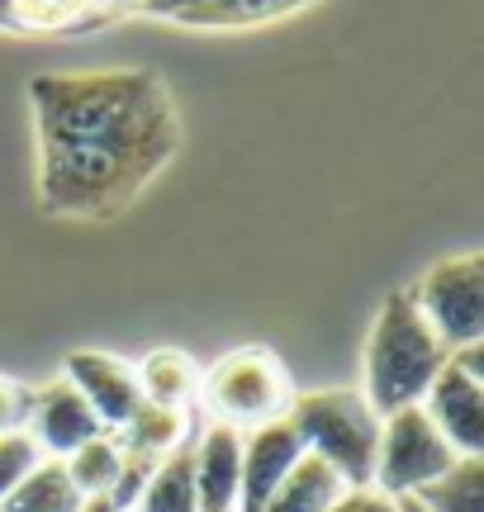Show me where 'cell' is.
<instances>
[{"label":"cell","mask_w":484,"mask_h":512,"mask_svg":"<svg viewBox=\"0 0 484 512\" xmlns=\"http://www.w3.org/2000/svg\"><path fill=\"white\" fill-rule=\"evenodd\" d=\"M342 512H404L399 498H385L380 489H352L342 498Z\"/></svg>","instance_id":"cell-23"},{"label":"cell","mask_w":484,"mask_h":512,"mask_svg":"<svg viewBox=\"0 0 484 512\" xmlns=\"http://www.w3.org/2000/svg\"><path fill=\"white\" fill-rule=\"evenodd\" d=\"M418 408L456 446V456H484V342L451 351Z\"/></svg>","instance_id":"cell-7"},{"label":"cell","mask_w":484,"mask_h":512,"mask_svg":"<svg viewBox=\"0 0 484 512\" xmlns=\"http://www.w3.org/2000/svg\"><path fill=\"white\" fill-rule=\"evenodd\" d=\"M62 465H67V475H72L81 498H105L114 489L119 470H124V446H119L114 432H100V437H91L86 446H76Z\"/></svg>","instance_id":"cell-20"},{"label":"cell","mask_w":484,"mask_h":512,"mask_svg":"<svg viewBox=\"0 0 484 512\" xmlns=\"http://www.w3.org/2000/svg\"><path fill=\"white\" fill-rule=\"evenodd\" d=\"M124 451L133 456H148V460H162L171 451H181L190 441V413L186 408H157V403H143L138 413L129 418L124 432H114Z\"/></svg>","instance_id":"cell-15"},{"label":"cell","mask_w":484,"mask_h":512,"mask_svg":"<svg viewBox=\"0 0 484 512\" xmlns=\"http://www.w3.org/2000/svg\"><path fill=\"white\" fill-rule=\"evenodd\" d=\"M24 432L34 437V446L48 460H67L76 446H86L91 437H100L105 427L91 413V403L76 394L67 380H53L34 389V403H29V422Z\"/></svg>","instance_id":"cell-9"},{"label":"cell","mask_w":484,"mask_h":512,"mask_svg":"<svg viewBox=\"0 0 484 512\" xmlns=\"http://www.w3.org/2000/svg\"><path fill=\"white\" fill-rule=\"evenodd\" d=\"M304 451L328 460L347 489H371L375 475V446H380V418L361 389H318V394H295L290 413Z\"/></svg>","instance_id":"cell-3"},{"label":"cell","mask_w":484,"mask_h":512,"mask_svg":"<svg viewBox=\"0 0 484 512\" xmlns=\"http://www.w3.org/2000/svg\"><path fill=\"white\" fill-rule=\"evenodd\" d=\"M200 408L209 422L233 427V432H257L266 422H280L295 403V384L285 375L276 351L266 347H238L228 351L219 366L200 370Z\"/></svg>","instance_id":"cell-4"},{"label":"cell","mask_w":484,"mask_h":512,"mask_svg":"<svg viewBox=\"0 0 484 512\" xmlns=\"http://www.w3.org/2000/svg\"><path fill=\"white\" fill-rule=\"evenodd\" d=\"M81 503H86V498L76 494L67 465L43 456L34 470L15 484V494L0 503V512H81Z\"/></svg>","instance_id":"cell-16"},{"label":"cell","mask_w":484,"mask_h":512,"mask_svg":"<svg viewBox=\"0 0 484 512\" xmlns=\"http://www.w3.org/2000/svg\"><path fill=\"white\" fill-rule=\"evenodd\" d=\"M314 0H209L181 19V29H261L285 15L309 10Z\"/></svg>","instance_id":"cell-17"},{"label":"cell","mask_w":484,"mask_h":512,"mask_svg":"<svg viewBox=\"0 0 484 512\" xmlns=\"http://www.w3.org/2000/svg\"><path fill=\"white\" fill-rule=\"evenodd\" d=\"M38 460H43V451L34 446L29 432H5V437H0V503L15 494V484L34 470Z\"/></svg>","instance_id":"cell-21"},{"label":"cell","mask_w":484,"mask_h":512,"mask_svg":"<svg viewBox=\"0 0 484 512\" xmlns=\"http://www.w3.org/2000/svg\"><path fill=\"white\" fill-rule=\"evenodd\" d=\"M409 294L447 351L480 347L484 342V256L480 252H461L437 261Z\"/></svg>","instance_id":"cell-6"},{"label":"cell","mask_w":484,"mask_h":512,"mask_svg":"<svg viewBox=\"0 0 484 512\" xmlns=\"http://www.w3.org/2000/svg\"><path fill=\"white\" fill-rule=\"evenodd\" d=\"M456 446H451L423 408H399L390 418H380V446H375V475L371 489L385 498H409L428 489L432 479L456 470Z\"/></svg>","instance_id":"cell-5"},{"label":"cell","mask_w":484,"mask_h":512,"mask_svg":"<svg viewBox=\"0 0 484 512\" xmlns=\"http://www.w3.org/2000/svg\"><path fill=\"white\" fill-rule=\"evenodd\" d=\"M133 512H200V498H195V465H190L186 446L157 460V470H152V479L143 484Z\"/></svg>","instance_id":"cell-18"},{"label":"cell","mask_w":484,"mask_h":512,"mask_svg":"<svg viewBox=\"0 0 484 512\" xmlns=\"http://www.w3.org/2000/svg\"><path fill=\"white\" fill-rule=\"evenodd\" d=\"M195 465V498L200 512H238V479H242V432L209 422L200 446L190 451Z\"/></svg>","instance_id":"cell-12"},{"label":"cell","mask_w":484,"mask_h":512,"mask_svg":"<svg viewBox=\"0 0 484 512\" xmlns=\"http://www.w3.org/2000/svg\"><path fill=\"white\" fill-rule=\"evenodd\" d=\"M409 498L423 512H484V456H461L456 470Z\"/></svg>","instance_id":"cell-19"},{"label":"cell","mask_w":484,"mask_h":512,"mask_svg":"<svg viewBox=\"0 0 484 512\" xmlns=\"http://www.w3.org/2000/svg\"><path fill=\"white\" fill-rule=\"evenodd\" d=\"M304 456L295 422L280 418L266 422L257 432L242 437V479H238V512H261L266 498L280 489V479L295 470V460Z\"/></svg>","instance_id":"cell-10"},{"label":"cell","mask_w":484,"mask_h":512,"mask_svg":"<svg viewBox=\"0 0 484 512\" xmlns=\"http://www.w3.org/2000/svg\"><path fill=\"white\" fill-rule=\"evenodd\" d=\"M352 494L342 475H337L328 460H318L314 451H304L295 460V470L280 479V489L266 498V508L261 512H333L342 498Z\"/></svg>","instance_id":"cell-13"},{"label":"cell","mask_w":484,"mask_h":512,"mask_svg":"<svg viewBox=\"0 0 484 512\" xmlns=\"http://www.w3.org/2000/svg\"><path fill=\"white\" fill-rule=\"evenodd\" d=\"M138 370V389H143V403H157V408H186L200 394V366L190 361L186 351L176 347H157Z\"/></svg>","instance_id":"cell-14"},{"label":"cell","mask_w":484,"mask_h":512,"mask_svg":"<svg viewBox=\"0 0 484 512\" xmlns=\"http://www.w3.org/2000/svg\"><path fill=\"white\" fill-rule=\"evenodd\" d=\"M29 403H34V389H29V384L0 375V437H5V432H24Z\"/></svg>","instance_id":"cell-22"},{"label":"cell","mask_w":484,"mask_h":512,"mask_svg":"<svg viewBox=\"0 0 484 512\" xmlns=\"http://www.w3.org/2000/svg\"><path fill=\"white\" fill-rule=\"evenodd\" d=\"M200 5H209V0H143V10H138V15L167 19V24H181V19H186L190 10H200Z\"/></svg>","instance_id":"cell-24"},{"label":"cell","mask_w":484,"mask_h":512,"mask_svg":"<svg viewBox=\"0 0 484 512\" xmlns=\"http://www.w3.org/2000/svg\"><path fill=\"white\" fill-rule=\"evenodd\" d=\"M105 0H0V29L24 38H62V34H95L114 24Z\"/></svg>","instance_id":"cell-11"},{"label":"cell","mask_w":484,"mask_h":512,"mask_svg":"<svg viewBox=\"0 0 484 512\" xmlns=\"http://www.w3.org/2000/svg\"><path fill=\"white\" fill-rule=\"evenodd\" d=\"M399 508H404V512H423L418 503H413V498H399Z\"/></svg>","instance_id":"cell-26"},{"label":"cell","mask_w":484,"mask_h":512,"mask_svg":"<svg viewBox=\"0 0 484 512\" xmlns=\"http://www.w3.org/2000/svg\"><path fill=\"white\" fill-rule=\"evenodd\" d=\"M451 351L437 342L428 318L418 313L409 290L385 294L380 318L366 337V389L361 399L371 403L375 418H390L399 408H418L437 370L447 366Z\"/></svg>","instance_id":"cell-2"},{"label":"cell","mask_w":484,"mask_h":512,"mask_svg":"<svg viewBox=\"0 0 484 512\" xmlns=\"http://www.w3.org/2000/svg\"><path fill=\"white\" fill-rule=\"evenodd\" d=\"M105 5H110L119 19H124V15H138V10H143V0H105Z\"/></svg>","instance_id":"cell-25"},{"label":"cell","mask_w":484,"mask_h":512,"mask_svg":"<svg viewBox=\"0 0 484 512\" xmlns=\"http://www.w3.org/2000/svg\"><path fill=\"white\" fill-rule=\"evenodd\" d=\"M62 380L91 403V413L100 418L105 432H124L129 418L143 408L138 370H133L129 361L110 356V351H72V356H67V370H62Z\"/></svg>","instance_id":"cell-8"},{"label":"cell","mask_w":484,"mask_h":512,"mask_svg":"<svg viewBox=\"0 0 484 512\" xmlns=\"http://www.w3.org/2000/svg\"><path fill=\"white\" fill-rule=\"evenodd\" d=\"M38 138V209L110 223L181 152V110L152 67L43 72L29 81Z\"/></svg>","instance_id":"cell-1"}]
</instances>
